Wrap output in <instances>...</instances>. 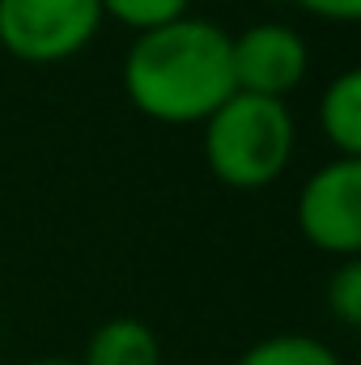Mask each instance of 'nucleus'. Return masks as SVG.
<instances>
[{"mask_svg": "<svg viewBox=\"0 0 361 365\" xmlns=\"http://www.w3.org/2000/svg\"><path fill=\"white\" fill-rule=\"evenodd\" d=\"M327 310L340 327H361V259H340L327 276Z\"/></svg>", "mask_w": 361, "mask_h": 365, "instance_id": "10", "label": "nucleus"}, {"mask_svg": "<svg viewBox=\"0 0 361 365\" xmlns=\"http://www.w3.org/2000/svg\"><path fill=\"white\" fill-rule=\"evenodd\" d=\"M123 93L153 123H204L230 93V34L208 17H179L136 34L123 60Z\"/></svg>", "mask_w": 361, "mask_h": 365, "instance_id": "1", "label": "nucleus"}, {"mask_svg": "<svg viewBox=\"0 0 361 365\" xmlns=\"http://www.w3.org/2000/svg\"><path fill=\"white\" fill-rule=\"evenodd\" d=\"M77 365H162V340L145 319L119 314L93 327Z\"/></svg>", "mask_w": 361, "mask_h": 365, "instance_id": "6", "label": "nucleus"}, {"mask_svg": "<svg viewBox=\"0 0 361 365\" xmlns=\"http://www.w3.org/2000/svg\"><path fill=\"white\" fill-rule=\"evenodd\" d=\"M230 64H234V90L285 98L306 81L310 47L293 26L260 21V26H247L238 38H230Z\"/></svg>", "mask_w": 361, "mask_h": 365, "instance_id": "5", "label": "nucleus"}, {"mask_svg": "<svg viewBox=\"0 0 361 365\" xmlns=\"http://www.w3.org/2000/svg\"><path fill=\"white\" fill-rule=\"evenodd\" d=\"M238 365H345L319 336H302V331H280L260 344H251Z\"/></svg>", "mask_w": 361, "mask_h": 365, "instance_id": "8", "label": "nucleus"}, {"mask_svg": "<svg viewBox=\"0 0 361 365\" xmlns=\"http://www.w3.org/2000/svg\"><path fill=\"white\" fill-rule=\"evenodd\" d=\"M102 26L98 0H0V47L21 64H64Z\"/></svg>", "mask_w": 361, "mask_h": 365, "instance_id": "3", "label": "nucleus"}, {"mask_svg": "<svg viewBox=\"0 0 361 365\" xmlns=\"http://www.w3.org/2000/svg\"><path fill=\"white\" fill-rule=\"evenodd\" d=\"M298 9H306L310 17H323V21H357L361 17V0H293Z\"/></svg>", "mask_w": 361, "mask_h": 365, "instance_id": "11", "label": "nucleus"}, {"mask_svg": "<svg viewBox=\"0 0 361 365\" xmlns=\"http://www.w3.org/2000/svg\"><path fill=\"white\" fill-rule=\"evenodd\" d=\"M187 4H191V0H98L102 17L123 21V26L136 30V34L158 30V26H166V21L187 17Z\"/></svg>", "mask_w": 361, "mask_h": 365, "instance_id": "9", "label": "nucleus"}, {"mask_svg": "<svg viewBox=\"0 0 361 365\" xmlns=\"http://www.w3.org/2000/svg\"><path fill=\"white\" fill-rule=\"evenodd\" d=\"M26 365H77V361H68V357H39V361H26Z\"/></svg>", "mask_w": 361, "mask_h": 365, "instance_id": "12", "label": "nucleus"}, {"mask_svg": "<svg viewBox=\"0 0 361 365\" xmlns=\"http://www.w3.org/2000/svg\"><path fill=\"white\" fill-rule=\"evenodd\" d=\"M298 149V123L285 98L234 90L204 119V162L234 191H260L285 175Z\"/></svg>", "mask_w": 361, "mask_h": 365, "instance_id": "2", "label": "nucleus"}, {"mask_svg": "<svg viewBox=\"0 0 361 365\" xmlns=\"http://www.w3.org/2000/svg\"><path fill=\"white\" fill-rule=\"evenodd\" d=\"M302 238L336 259L361 251V158H332L298 191Z\"/></svg>", "mask_w": 361, "mask_h": 365, "instance_id": "4", "label": "nucleus"}, {"mask_svg": "<svg viewBox=\"0 0 361 365\" xmlns=\"http://www.w3.org/2000/svg\"><path fill=\"white\" fill-rule=\"evenodd\" d=\"M319 128L336 158H361V73L345 68L319 98Z\"/></svg>", "mask_w": 361, "mask_h": 365, "instance_id": "7", "label": "nucleus"}]
</instances>
